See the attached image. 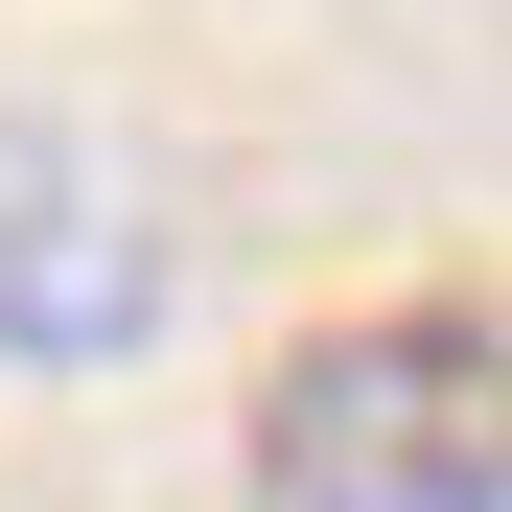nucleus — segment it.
Returning a JSON list of instances; mask_svg holds the SVG:
<instances>
[{
  "instance_id": "nucleus-1",
  "label": "nucleus",
  "mask_w": 512,
  "mask_h": 512,
  "mask_svg": "<svg viewBox=\"0 0 512 512\" xmlns=\"http://www.w3.org/2000/svg\"><path fill=\"white\" fill-rule=\"evenodd\" d=\"M280 512H512V326L489 303H350L256 373Z\"/></svg>"
},
{
  "instance_id": "nucleus-2",
  "label": "nucleus",
  "mask_w": 512,
  "mask_h": 512,
  "mask_svg": "<svg viewBox=\"0 0 512 512\" xmlns=\"http://www.w3.org/2000/svg\"><path fill=\"white\" fill-rule=\"evenodd\" d=\"M163 187L94 117H0V373H117L163 326Z\"/></svg>"
}]
</instances>
